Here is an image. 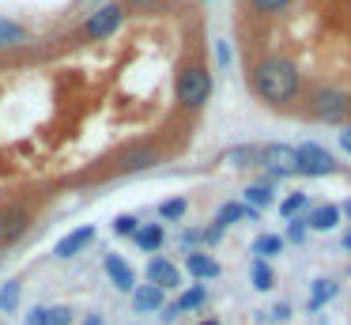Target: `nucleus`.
Segmentation results:
<instances>
[{
  "mask_svg": "<svg viewBox=\"0 0 351 325\" xmlns=\"http://www.w3.org/2000/svg\"><path fill=\"white\" fill-rule=\"evenodd\" d=\"M253 87H257V95L265 98V102L280 106V102H291V98L298 95L302 80H298V68L291 65V60L265 57L257 68H253Z\"/></svg>",
  "mask_w": 351,
  "mask_h": 325,
  "instance_id": "1",
  "label": "nucleus"
},
{
  "mask_svg": "<svg viewBox=\"0 0 351 325\" xmlns=\"http://www.w3.org/2000/svg\"><path fill=\"white\" fill-rule=\"evenodd\" d=\"M174 95H178V102H182V106L197 110V106H204L208 95H212V76H208L200 65H185L182 72H178Z\"/></svg>",
  "mask_w": 351,
  "mask_h": 325,
  "instance_id": "2",
  "label": "nucleus"
},
{
  "mask_svg": "<svg viewBox=\"0 0 351 325\" xmlns=\"http://www.w3.org/2000/svg\"><path fill=\"white\" fill-rule=\"evenodd\" d=\"M310 110H313V117L317 121H340V117H348V110H351V98L343 95L340 87H321L317 95H313V102H310Z\"/></svg>",
  "mask_w": 351,
  "mask_h": 325,
  "instance_id": "3",
  "label": "nucleus"
},
{
  "mask_svg": "<svg viewBox=\"0 0 351 325\" xmlns=\"http://www.w3.org/2000/svg\"><path fill=\"white\" fill-rule=\"evenodd\" d=\"M257 163H265L276 178H291V174H298V155H295V148H287V144H268V148H261Z\"/></svg>",
  "mask_w": 351,
  "mask_h": 325,
  "instance_id": "4",
  "label": "nucleus"
},
{
  "mask_svg": "<svg viewBox=\"0 0 351 325\" xmlns=\"http://www.w3.org/2000/svg\"><path fill=\"white\" fill-rule=\"evenodd\" d=\"M295 155H298V174L317 178V174H332L336 170V159L328 155L321 144H302V148H295Z\"/></svg>",
  "mask_w": 351,
  "mask_h": 325,
  "instance_id": "5",
  "label": "nucleus"
},
{
  "mask_svg": "<svg viewBox=\"0 0 351 325\" xmlns=\"http://www.w3.org/2000/svg\"><path fill=\"white\" fill-rule=\"evenodd\" d=\"M121 19H125V8L121 4H102L99 12L87 19V34H91V38H110L117 27H121Z\"/></svg>",
  "mask_w": 351,
  "mask_h": 325,
  "instance_id": "6",
  "label": "nucleus"
},
{
  "mask_svg": "<svg viewBox=\"0 0 351 325\" xmlns=\"http://www.w3.org/2000/svg\"><path fill=\"white\" fill-rule=\"evenodd\" d=\"M147 284L167 291V287H178V269L167 261V257H152L147 261Z\"/></svg>",
  "mask_w": 351,
  "mask_h": 325,
  "instance_id": "7",
  "label": "nucleus"
},
{
  "mask_svg": "<svg viewBox=\"0 0 351 325\" xmlns=\"http://www.w3.org/2000/svg\"><path fill=\"white\" fill-rule=\"evenodd\" d=\"M27 212L23 208H8V212H0V242H16L19 234L27 231Z\"/></svg>",
  "mask_w": 351,
  "mask_h": 325,
  "instance_id": "8",
  "label": "nucleus"
},
{
  "mask_svg": "<svg viewBox=\"0 0 351 325\" xmlns=\"http://www.w3.org/2000/svg\"><path fill=\"white\" fill-rule=\"evenodd\" d=\"M106 276L114 280V287H121V291H132V287H136V276H132L129 261H125V257H117V254L106 257Z\"/></svg>",
  "mask_w": 351,
  "mask_h": 325,
  "instance_id": "9",
  "label": "nucleus"
},
{
  "mask_svg": "<svg viewBox=\"0 0 351 325\" xmlns=\"http://www.w3.org/2000/svg\"><path fill=\"white\" fill-rule=\"evenodd\" d=\"M91 242H95V227H80V231L64 234V238L57 242L53 254H57V257H72V254H80L84 246H91Z\"/></svg>",
  "mask_w": 351,
  "mask_h": 325,
  "instance_id": "10",
  "label": "nucleus"
},
{
  "mask_svg": "<svg viewBox=\"0 0 351 325\" xmlns=\"http://www.w3.org/2000/svg\"><path fill=\"white\" fill-rule=\"evenodd\" d=\"M336 223H340V208H336V204H317V208L306 216V227H313V231H332Z\"/></svg>",
  "mask_w": 351,
  "mask_h": 325,
  "instance_id": "11",
  "label": "nucleus"
},
{
  "mask_svg": "<svg viewBox=\"0 0 351 325\" xmlns=\"http://www.w3.org/2000/svg\"><path fill=\"white\" fill-rule=\"evenodd\" d=\"M132 306L140 310V314H147V310H162V291L152 284H140L132 287Z\"/></svg>",
  "mask_w": 351,
  "mask_h": 325,
  "instance_id": "12",
  "label": "nucleus"
},
{
  "mask_svg": "<svg viewBox=\"0 0 351 325\" xmlns=\"http://www.w3.org/2000/svg\"><path fill=\"white\" fill-rule=\"evenodd\" d=\"M185 265L197 280H215L219 276V261H212L208 254H185Z\"/></svg>",
  "mask_w": 351,
  "mask_h": 325,
  "instance_id": "13",
  "label": "nucleus"
},
{
  "mask_svg": "<svg viewBox=\"0 0 351 325\" xmlns=\"http://www.w3.org/2000/svg\"><path fill=\"white\" fill-rule=\"evenodd\" d=\"M336 291H340L336 280H317V284L310 287V310H321L328 299H336Z\"/></svg>",
  "mask_w": 351,
  "mask_h": 325,
  "instance_id": "14",
  "label": "nucleus"
},
{
  "mask_svg": "<svg viewBox=\"0 0 351 325\" xmlns=\"http://www.w3.org/2000/svg\"><path fill=\"white\" fill-rule=\"evenodd\" d=\"M283 246H287V242H283L280 234H261V238L253 242V254H257V261H268V257L283 254Z\"/></svg>",
  "mask_w": 351,
  "mask_h": 325,
  "instance_id": "15",
  "label": "nucleus"
},
{
  "mask_svg": "<svg viewBox=\"0 0 351 325\" xmlns=\"http://www.w3.org/2000/svg\"><path fill=\"white\" fill-rule=\"evenodd\" d=\"M261 148H253V144H242V148H227L223 151V163L230 166H245V163H257Z\"/></svg>",
  "mask_w": 351,
  "mask_h": 325,
  "instance_id": "16",
  "label": "nucleus"
},
{
  "mask_svg": "<svg viewBox=\"0 0 351 325\" xmlns=\"http://www.w3.org/2000/svg\"><path fill=\"white\" fill-rule=\"evenodd\" d=\"M132 238H136V246H140V249H147V254H152V249H159V246H162V227H159V223H147V227H140V231L132 234Z\"/></svg>",
  "mask_w": 351,
  "mask_h": 325,
  "instance_id": "17",
  "label": "nucleus"
},
{
  "mask_svg": "<svg viewBox=\"0 0 351 325\" xmlns=\"http://www.w3.org/2000/svg\"><path fill=\"white\" fill-rule=\"evenodd\" d=\"M23 42H27V30L19 27V23H12V19L0 15V45L8 49V45H23Z\"/></svg>",
  "mask_w": 351,
  "mask_h": 325,
  "instance_id": "18",
  "label": "nucleus"
},
{
  "mask_svg": "<svg viewBox=\"0 0 351 325\" xmlns=\"http://www.w3.org/2000/svg\"><path fill=\"white\" fill-rule=\"evenodd\" d=\"M265 204H272V186H265V181H261V186H250V189H245V208L261 212Z\"/></svg>",
  "mask_w": 351,
  "mask_h": 325,
  "instance_id": "19",
  "label": "nucleus"
},
{
  "mask_svg": "<svg viewBox=\"0 0 351 325\" xmlns=\"http://www.w3.org/2000/svg\"><path fill=\"white\" fill-rule=\"evenodd\" d=\"M197 306H204V287H189V291H185L182 299L174 302L178 314H185V310H197Z\"/></svg>",
  "mask_w": 351,
  "mask_h": 325,
  "instance_id": "20",
  "label": "nucleus"
},
{
  "mask_svg": "<svg viewBox=\"0 0 351 325\" xmlns=\"http://www.w3.org/2000/svg\"><path fill=\"white\" fill-rule=\"evenodd\" d=\"M16 306H19V284H16V280H8V284L0 287V310L12 314Z\"/></svg>",
  "mask_w": 351,
  "mask_h": 325,
  "instance_id": "21",
  "label": "nucleus"
},
{
  "mask_svg": "<svg viewBox=\"0 0 351 325\" xmlns=\"http://www.w3.org/2000/svg\"><path fill=\"white\" fill-rule=\"evenodd\" d=\"M306 204H310V197H306V193H291V197H287V201H283V204H280V216H287V219H295V216H298V212H302V208H306Z\"/></svg>",
  "mask_w": 351,
  "mask_h": 325,
  "instance_id": "22",
  "label": "nucleus"
},
{
  "mask_svg": "<svg viewBox=\"0 0 351 325\" xmlns=\"http://www.w3.org/2000/svg\"><path fill=\"white\" fill-rule=\"evenodd\" d=\"M253 287H257V291H268V287H272V269H268V261H253Z\"/></svg>",
  "mask_w": 351,
  "mask_h": 325,
  "instance_id": "23",
  "label": "nucleus"
},
{
  "mask_svg": "<svg viewBox=\"0 0 351 325\" xmlns=\"http://www.w3.org/2000/svg\"><path fill=\"white\" fill-rule=\"evenodd\" d=\"M140 231V219L136 216H117L114 219V234H121V238H125V234H136Z\"/></svg>",
  "mask_w": 351,
  "mask_h": 325,
  "instance_id": "24",
  "label": "nucleus"
},
{
  "mask_svg": "<svg viewBox=\"0 0 351 325\" xmlns=\"http://www.w3.org/2000/svg\"><path fill=\"white\" fill-rule=\"evenodd\" d=\"M185 208H189V204H185L182 197H178V201H167V204H162L159 216H162V219H182V216H185Z\"/></svg>",
  "mask_w": 351,
  "mask_h": 325,
  "instance_id": "25",
  "label": "nucleus"
},
{
  "mask_svg": "<svg viewBox=\"0 0 351 325\" xmlns=\"http://www.w3.org/2000/svg\"><path fill=\"white\" fill-rule=\"evenodd\" d=\"M72 322V310L69 306H49L46 310V325H69Z\"/></svg>",
  "mask_w": 351,
  "mask_h": 325,
  "instance_id": "26",
  "label": "nucleus"
},
{
  "mask_svg": "<svg viewBox=\"0 0 351 325\" xmlns=\"http://www.w3.org/2000/svg\"><path fill=\"white\" fill-rule=\"evenodd\" d=\"M257 12H265V15H276V12H283V8L291 4V0H250Z\"/></svg>",
  "mask_w": 351,
  "mask_h": 325,
  "instance_id": "27",
  "label": "nucleus"
},
{
  "mask_svg": "<svg viewBox=\"0 0 351 325\" xmlns=\"http://www.w3.org/2000/svg\"><path fill=\"white\" fill-rule=\"evenodd\" d=\"M162 4H167V0H125L129 12H159Z\"/></svg>",
  "mask_w": 351,
  "mask_h": 325,
  "instance_id": "28",
  "label": "nucleus"
},
{
  "mask_svg": "<svg viewBox=\"0 0 351 325\" xmlns=\"http://www.w3.org/2000/svg\"><path fill=\"white\" fill-rule=\"evenodd\" d=\"M261 317H265V322H287V317H291V306H287V302H276V306L265 310Z\"/></svg>",
  "mask_w": 351,
  "mask_h": 325,
  "instance_id": "29",
  "label": "nucleus"
},
{
  "mask_svg": "<svg viewBox=\"0 0 351 325\" xmlns=\"http://www.w3.org/2000/svg\"><path fill=\"white\" fill-rule=\"evenodd\" d=\"M302 238H306V219H291L287 238H283V242H302Z\"/></svg>",
  "mask_w": 351,
  "mask_h": 325,
  "instance_id": "30",
  "label": "nucleus"
},
{
  "mask_svg": "<svg viewBox=\"0 0 351 325\" xmlns=\"http://www.w3.org/2000/svg\"><path fill=\"white\" fill-rule=\"evenodd\" d=\"M223 231H227V227H219V223H212V227H208V231H204V234H200V238H204V242H208V246H215V242H219V238H223Z\"/></svg>",
  "mask_w": 351,
  "mask_h": 325,
  "instance_id": "31",
  "label": "nucleus"
},
{
  "mask_svg": "<svg viewBox=\"0 0 351 325\" xmlns=\"http://www.w3.org/2000/svg\"><path fill=\"white\" fill-rule=\"evenodd\" d=\"M27 325H46V310H42V306H34L31 314H27Z\"/></svg>",
  "mask_w": 351,
  "mask_h": 325,
  "instance_id": "32",
  "label": "nucleus"
},
{
  "mask_svg": "<svg viewBox=\"0 0 351 325\" xmlns=\"http://www.w3.org/2000/svg\"><path fill=\"white\" fill-rule=\"evenodd\" d=\"M193 242H200V231H182V246H185V249H189V246H193Z\"/></svg>",
  "mask_w": 351,
  "mask_h": 325,
  "instance_id": "33",
  "label": "nucleus"
},
{
  "mask_svg": "<svg viewBox=\"0 0 351 325\" xmlns=\"http://www.w3.org/2000/svg\"><path fill=\"white\" fill-rule=\"evenodd\" d=\"M340 148L351 155V128H343V133H340Z\"/></svg>",
  "mask_w": 351,
  "mask_h": 325,
  "instance_id": "34",
  "label": "nucleus"
},
{
  "mask_svg": "<svg viewBox=\"0 0 351 325\" xmlns=\"http://www.w3.org/2000/svg\"><path fill=\"white\" fill-rule=\"evenodd\" d=\"M215 53H219V60H223V65H227V60H230V49H227V45H223V42L215 45Z\"/></svg>",
  "mask_w": 351,
  "mask_h": 325,
  "instance_id": "35",
  "label": "nucleus"
},
{
  "mask_svg": "<svg viewBox=\"0 0 351 325\" xmlns=\"http://www.w3.org/2000/svg\"><path fill=\"white\" fill-rule=\"evenodd\" d=\"M84 325H106V322H102L99 314H87V322H84Z\"/></svg>",
  "mask_w": 351,
  "mask_h": 325,
  "instance_id": "36",
  "label": "nucleus"
},
{
  "mask_svg": "<svg viewBox=\"0 0 351 325\" xmlns=\"http://www.w3.org/2000/svg\"><path fill=\"white\" fill-rule=\"evenodd\" d=\"M340 212H343V216L351 219V201H343V204H340Z\"/></svg>",
  "mask_w": 351,
  "mask_h": 325,
  "instance_id": "37",
  "label": "nucleus"
},
{
  "mask_svg": "<svg viewBox=\"0 0 351 325\" xmlns=\"http://www.w3.org/2000/svg\"><path fill=\"white\" fill-rule=\"evenodd\" d=\"M343 246H348V249H351V234H343Z\"/></svg>",
  "mask_w": 351,
  "mask_h": 325,
  "instance_id": "38",
  "label": "nucleus"
},
{
  "mask_svg": "<svg viewBox=\"0 0 351 325\" xmlns=\"http://www.w3.org/2000/svg\"><path fill=\"white\" fill-rule=\"evenodd\" d=\"M200 325H219V322H212V317H208V322H200Z\"/></svg>",
  "mask_w": 351,
  "mask_h": 325,
  "instance_id": "39",
  "label": "nucleus"
}]
</instances>
